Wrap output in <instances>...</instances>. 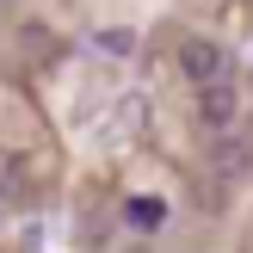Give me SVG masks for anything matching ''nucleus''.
<instances>
[{
    "mask_svg": "<svg viewBox=\"0 0 253 253\" xmlns=\"http://www.w3.org/2000/svg\"><path fill=\"white\" fill-rule=\"evenodd\" d=\"M210 167H216V179H241V173H253V130L216 136V148H210Z\"/></svg>",
    "mask_w": 253,
    "mask_h": 253,
    "instance_id": "nucleus-1",
    "label": "nucleus"
},
{
    "mask_svg": "<svg viewBox=\"0 0 253 253\" xmlns=\"http://www.w3.org/2000/svg\"><path fill=\"white\" fill-rule=\"evenodd\" d=\"M179 68L192 74L198 86H204V81H216V74H222V49L210 43V37H192V43L179 49Z\"/></svg>",
    "mask_w": 253,
    "mask_h": 253,
    "instance_id": "nucleus-2",
    "label": "nucleus"
},
{
    "mask_svg": "<svg viewBox=\"0 0 253 253\" xmlns=\"http://www.w3.org/2000/svg\"><path fill=\"white\" fill-rule=\"evenodd\" d=\"M198 118H204V124H229V118H235V93H229V86H216V81H204Z\"/></svg>",
    "mask_w": 253,
    "mask_h": 253,
    "instance_id": "nucleus-3",
    "label": "nucleus"
},
{
    "mask_svg": "<svg viewBox=\"0 0 253 253\" xmlns=\"http://www.w3.org/2000/svg\"><path fill=\"white\" fill-rule=\"evenodd\" d=\"M124 216H130L136 229H161V216H167V210H161L155 198H130V204H124Z\"/></svg>",
    "mask_w": 253,
    "mask_h": 253,
    "instance_id": "nucleus-4",
    "label": "nucleus"
},
{
    "mask_svg": "<svg viewBox=\"0 0 253 253\" xmlns=\"http://www.w3.org/2000/svg\"><path fill=\"white\" fill-rule=\"evenodd\" d=\"M93 43L105 49V56H130V49H136V31H124V25H118V31H99Z\"/></svg>",
    "mask_w": 253,
    "mask_h": 253,
    "instance_id": "nucleus-5",
    "label": "nucleus"
},
{
    "mask_svg": "<svg viewBox=\"0 0 253 253\" xmlns=\"http://www.w3.org/2000/svg\"><path fill=\"white\" fill-rule=\"evenodd\" d=\"M136 253H142V247H136Z\"/></svg>",
    "mask_w": 253,
    "mask_h": 253,
    "instance_id": "nucleus-6",
    "label": "nucleus"
}]
</instances>
